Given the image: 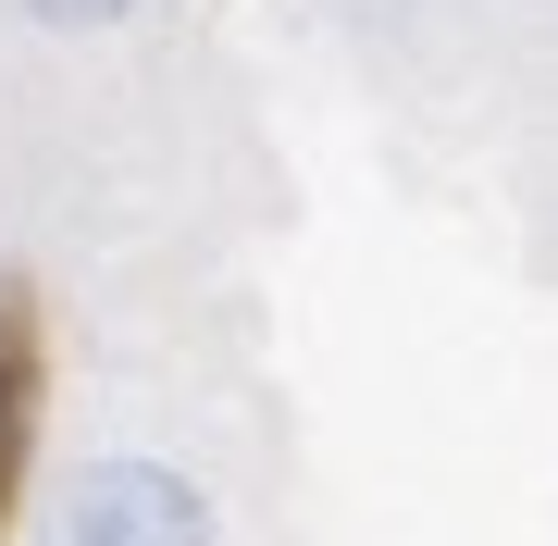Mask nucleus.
I'll list each match as a JSON object with an SVG mask.
<instances>
[{
  "label": "nucleus",
  "instance_id": "1",
  "mask_svg": "<svg viewBox=\"0 0 558 546\" xmlns=\"http://www.w3.org/2000/svg\"><path fill=\"white\" fill-rule=\"evenodd\" d=\"M50 546H223L211 497L161 460H87L75 485L50 497Z\"/></svg>",
  "mask_w": 558,
  "mask_h": 546
},
{
  "label": "nucleus",
  "instance_id": "2",
  "mask_svg": "<svg viewBox=\"0 0 558 546\" xmlns=\"http://www.w3.org/2000/svg\"><path fill=\"white\" fill-rule=\"evenodd\" d=\"M13 13H25V25H62V38H75V25H124L137 0H13Z\"/></svg>",
  "mask_w": 558,
  "mask_h": 546
},
{
  "label": "nucleus",
  "instance_id": "3",
  "mask_svg": "<svg viewBox=\"0 0 558 546\" xmlns=\"http://www.w3.org/2000/svg\"><path fill=\"white\" fill-rule=\"evenodd\" d=\"M13 460H25V348L0 361V485H13Z\"/></svg>",
  "mask_w": 558,
  "mask_h": 546
}]
</instances>
